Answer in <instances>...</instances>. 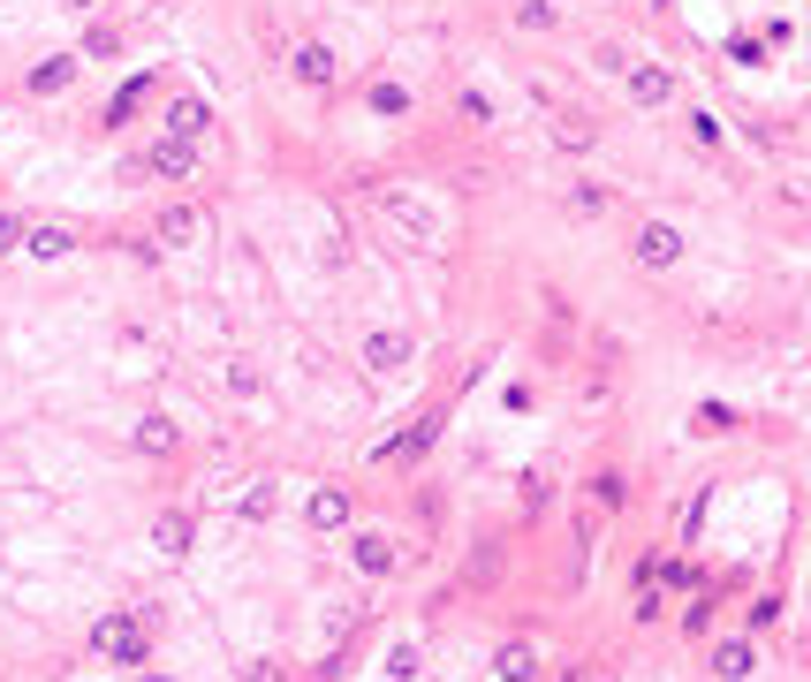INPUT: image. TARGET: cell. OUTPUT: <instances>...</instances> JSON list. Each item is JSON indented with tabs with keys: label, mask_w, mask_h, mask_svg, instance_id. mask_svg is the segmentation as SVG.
I'll list each match as a JSON object with an SVG mask.
<instances>
[{
	"label": "cell",
	"mask_w": 811,
	"mask_h": 682,
	"mask_svg": "<svg viewBox=\"0 0 811 682\" xmlns=\"http://www.w3.org/2000/svg\"><path fill=\"white\" fill-rule=\"evenodd\" d=\"M92 653L99 660H122V668H145V622L137 614H99L92 622Z\"/></svg>",
	"instance_id": "obj_1"
},
{
	"label": "cell",
	"mask_w": 811,
	"mask_h": 682,
	"mask_svg": "<svg viewBox=\"0 0 811 682\" xmlns=\"http://www.w3.org/2000/svg\"><path fill=\"white\" fill-rule=\"evenodd\" d=\"M630 251H638V266H652V273H667V266H682V228H667V220H645Z\"/></svg>",
	"instance_id": "obj_2"
},
{
	"label": "cell",
	"mask_w": 811,
	"mask_h": 682,
	"mask_svg": "<svg viewBox=\"0 0 811 682\" xmlns=\"http://www.w3.org/2000/svg\"><path fill=\"white\" fill-rule=\"evenodd\" d=\"M137 174H167V182H190L197 174V145H182V137H160L153 153H145V168Z\"/></svg>",
	"instance_id": "obj_3"
},
{
	"label": "cell",
	"mask_w": 811,
	"mask_h": 682,
	"mask_svg": "<svg viewBox=\"0 0 811 682\" xmlns=\"http://www.w3.org/2000/svg\"><path fill=\"white\" fill-rule=\"evenodd\" d=\"M622 84H630V99H638V107H667V99H675V76H667L659 61H630V69H622Z\"/></svg>",
	"instance_id": "obj_4"
},
{
	"label": "cell",
	"mask_w": 811,
	"mask_h": 682,
	"mask_svg": "<svg viewBox=\"0 0 811 682\" xmlns=\"http://www.w3.org/2000/svg\"><path fill=\"white\" fill-rule=\"evenodd\" d=\"M379 205H387V220H402V228H410V235H417L425 251H440V220H433V212H425L417 197H402V190H387Z\"/></svg>",
	"instance_id": "obj_5"
},
{
	"label": "cell",
	"mask_w": 811,
	"mask_h": 682,
	"mask_svg": "<svg viewBox=\"0 0 811 682\" xmlns=\"http://www.w3.org/2000/svg\"><path fill=\"white\" fill-rule=\"evenodd\" d=\"M433 440H440V417H417V425H410L402 440H379V463H417V455H425Z\"/></svg>",
	"instance_id": "obj_6"
},
{
	"label": "cell",
	"mask_w": 811,
	"mask_h": 682,
	"mask_svg": "<svg viewBox=\"0 0 811 682\" xmlns=\"http://www.w3.org/2000/svg\"><path fill=\"white\" fill-rule=\"evenodd\" d=\"M205 122H213V107H205V99H174V107H167V137H182V145H197V137H205Z\"/></svg>",
	"instance_id": "obj_7"
},
{
	"label": "cell",
	"mask_w": 811,
	"mask_h": 682,
	"mask_svg": "<svg viewBox=\"0 0 811 682\" xmlns=\"http://www.w3.org/2000/svg\"><path fill=\"white\" fill-rule=\"evenodd\" d=\"M69 84H76V53H53V61L31 69V92H38V99H53V92H69Z\"/></svg>",
	"instance_id": "obj_8"
},
{
	"label": "cell",
	"mask_w": 811,
	"mask_h": 682,
	"mask_svg": "<svg viewBox=\"0 0 811 682\" xmlns=\"http://www.w3.org/2000/svg\"><path fill=\"white\" fill-rule=\"evenodd\" d=\"M15 251H31V258H69V251H76V235L46 220V228H23V243H15Z\"/></svg>",
	"instance_id": "obj_9"
},
{
	"label": "cell",
	"mask_w": 811,
	"mask_h": 682,
	"mask_svg": "<svg viewBox=\"0 0 811 682\" xmlns=\"http://www.w3.org/2000/svg\"><path fill=\"white\" fill-rule=\"evenodd\" d=\"M205 220H197V205H167L160 220H153V243H190Z\"/></svg>",
	"instance_id": "obj_10"
},
{
	"label": "cell",
	"mask_w": 811,
	"mask_h": 682,
	"mask_svg": "<svg viewBox=\"0 0 811 682\" xmlns=\"http://www.w3.org/2000/svg\"><path fill=\"white\" fill-rule=\"evenodd\" d=\"M304 515H312V531H341V523H349V494H341V486H319Z\"/></svg>",
	"instance_id": "obj_11"
},
{
	"label": "cell",
	"mask_w": 811,
	"mask_h": 682,
	"mask_svg": "<svg viewBox=\"0 0 811 682\" xmlns=\"http://www.w3.org/2000/svg\"><path fill=\"white\" fill-rule=\"evenodd\" d=\"M153 546H160L167 561H182V553H190V515H182V509H167L160 523H153Z\"/></svg>",
	"instance_id": "obj_12"
},
{
	"label": "cell",
	"mask_w": 811,
	"mask_h": 682,
	"mask_svg": "<svg viewBox=\"0 0 811 682\" xmlns=\"http://www.w3.org/2000/svg\"><path fill=\"white\" fill-rule=\"evenodd\" d=\"M364 364H372V372H395V364H410V334H372V341H364Z\"/></svg>",
	"instance_id": "obj_13"
},
{
	"label": "cell",
	"mask_w": 811,
	"mask_h": 682,
	"mask_svg": "<svg viewBox=\"0 0 811 682\" xmlns=\"http://www.w3.org/2000/svg\"><path fill=\"white\" fill-rule=\"evenodd\" d=\"M349 546H356V569H364V576H387V569H395V546H387L379 531H364V538H349Z\"/></svg>",
	"instance_id": "obj_14"
},
{
	"label": "cell",
	"mask_w": 811,
	"mask_h": 682,
	"mask_svg": "<svg viewBox=\"0 0 811 682\" xmlns=\"http://www.w3.org/2000/svg\"><path fill=\"white\" fill-rule=\"evenodd\" d=\"M531 668H538L531 645H500V653H493V675H500V682H531Z\"/></svg>",
	"instance_id": "obj_15"
},
{
	"label": "cell",
	"mask_w": 811,
	"mask_h": 682,
	"mask_svg": "<svg viewBox=\"0 0 811 682\" xmlns=\"http://www.w3.org/2000/svg\"><path fill=\"white\" fill-rule=\"evenodd\" d=\"M296 76H304V84H334V46H319V38L296 46Z\"/></svg>",
	"instance_id": "obj_16"
},
{
	"label": "cell",
	"mask_w": 811,
	"mask_h": 682,
	"mask_svg": "<svg viewBox=\"0 0 811 682\" xmlns=\"http://www.w3.org/2000/svg\"><path fill=\"white\" fill-rule=\"evenodd\" d=\"M174 440H182V433H174V417H160V410L137 425V448H145V455H174Z\"/></svg>",
	"instance_id": "obj_17"
},
{
	"label": "cell",
	"mask_w": 811,
	"mask_h": 682,
	"mask_svg": "<svg viewBox=\"0 0 811 682\" xmlns=\"http://www.w3.org/2000/svg\"><path fill=\"white\" fill-rule=\"evenodd\" d=\"M751 668H759V653H751V645H721V653H713V675H721V682H743Z\"/></svg>",
	"instance_id": "obj_18"
},
{
	"label": "cell",
	"mask_w": 811,
	"mask_h": 682,
	"mask_svg": "<svg viewBox=\"0 0 811 682\" xmlns=\"http://www.w3.org/2000/svg\"><path fill=\"white\" fill-rule=\"evenodd\" d=\"M554 145H561V153H584V145H592V122H584V114H561V122H554Z\"/></svg>",
	"instance_id": "obj_19"
},
{
	"label": "cell",
	"mask_w": 811,
	"mask_h": 682,
	"mask_svg": "<svg viewBox=\"0 0 811 682\" xmlns=\"http://www.w3.org/2000/svg\"><path fill=\"white\" fill-rule=\"evenodd\" d=\"M372 114H410V92L379 76V84H372Z\"/></svg>",
	"instance_id": "obj_20"
},
{
	"label": "cell",
	"mask_w": 811,
	"mask_h": 682,
	"mask_svg": "<svg viewBox=\"0 0 811 682\" xmlns=\"http://www.w3.org/2000/svg\"><path fill=\"white\" fill-rule=\"evenodd\" d=\"M137 99H145V76H130V84L114 92V107H107V122H130V114H137Z\"/></svg>",
	"instance_id": "obj_21"
},
{
	"label": "cell",
	"mask_w": 811,
	"mask_h": 682,
	"mask_svg": "<svg viewBox=\"0 0 811 682\" xmlns=\"http://www.w3.org/2000/svg\"><path fill=\"white\" fill-rule=\"evenodd\" d=\"M281 509V494H274V486H251V494H243V515H251V523H258V515H274Z\"/></svg>",
	"instance_id": "obj_22"
},
{
	"label": "cell",
	"mask_w": 811,
	"mask_h": 682,
	"mask_svg": "<svg viewBox=\"0 0 811 682\" xmlns=\"http://www.w3.org/2000/svg\"><path fill=\"white\" fill-rule=\"evenodd\" d=\"M107 53H114V31H84V53L76 61H107Z\"/></svg>",
	"instance_id": "obj_23"
},
{
	"label": "cell",
	"mask_w": 811,
	"mask_h": 682,
	"mask_svg": "<svg viewBox=\"0 0 811 682\" xmlns=\"http://www.w3.org/2000/svg\"><path fill=\"white\" fill-rule=\"evenodd\" d=\"M728 61H743V69H759V61H766V38H736V46H728Z\"/></svg>",
	"instance_id": "obj_24"
},
{
	"label": "cell",
	"mask_w": 811,
	"mask_h": 682,
	"mask_svg": "<svg viewBox=\"0 0 811 682\" xmlns=\"http://www.w3.org/2000/svg\"><path fill=\"white\" fill-rule=\"evenodd\" d=\"M569 682H577V675H569ZM592 682H600V675H592Z\"/></svg>",
	"instance_id": "obj_25"
}]
</instances>
